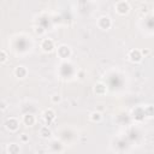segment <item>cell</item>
<instances>
[{
  "mask_svg": "<svg viewBox=\"0 0 154 154\" xmlns=\"http://www.w3.org/2000/svg\"><path fill=\"white\" fill-rule=\"evenodd\" d=\"M114 7H116L117 13L120 14V16H125V14H128L129 11H130V5H129V2H128V1H124V0H123V1H118Z\"/></svg>",
  "mask_w": 154,
  "mask_h": 154,
  "instance_id": "obj_1",
  "label": "cell"
},
{
  "mask_svg": "<svg viewBox=\"0 0 154 154\" xmlns=\"http://www.w3.org/2000/svg\"><path fill=\"white\" fill-rule=\"evenodd\" d=\"M97 26L102 30H108L111 26H112V20L109 17L107 16H101L99 19H97Z\"/></svg>",
  "mask_w": 154,
  "mask_h": 154,
  "instance_id": "obj_2",
  "label": "cell"
},
{
  "mask_svg": "<svg viewBox=\"0 0 154 154\" xmlns=\"http://www.w3.org/2000/svg\"><path fill=\"white\" fill-rule=\"evenodd\" d=\"M57 54H58V57L61 58V59H67V58L71 55V49H70L69 46H66V45H61V46L58 47V49H57Z\"/></svg>",
  "mask_w": 154,
  "mask_h": 154,
  "instance_id": "obj_3",
  "label": "cell"
},
{
  "mask_svg": "<svg viewBox=\"0 0 154 154\" xmlns=\"http://www.w3.org/2000/svg\"><path fill=\"white\" fill-rule=\"evenodd\" d=\"M5 126H6V129H7L8 131H16V130L18 129V126H19V122H18L17 118H14V117H10V118L6 119V122H5Z\"/></svg>",
  "mask_w": 154,
  "mask_h": 154,
  "instance_id": "obj_4",
  "label": "cell"
},
{
  "mask_svg": "<svg viewBox=\"0 0 154 154\" xmlns=\"http://www.w3.org/2000/svg\"><path fill=\"white\" fill-rule=\"evenodd\" d=\"M41 48L43 52L46 53H51L53 49H54V41L52 38H43L42 42H41Z\"/></svg>",
  "mask_w": 154,
  "mask_h": 154,
  "instance_id": "obj_5",
  "label": "cell"
},
{
  "mask_svg": "<svg viewBox=\"0 0 154 154\" xmlns=\"http://www.w3.org/2000/svg\"><path fill=\"white\" fill-rule=\"evenodd\" d=\"M128 58L130 61L132 63H138L142 59V54H141V49H131L128 54Z\"/></svg>",
  "mask_w": 154,
  "mask_h": 154,
  "instance_id": "obj_6",
  "label": "cell"
},
{
  "mask_svg": "<svg viewBox=\"0 0 154 154\" xmlns=\"http://www.w3.org/2000/svg\"><path fill=\"white\" fill-rule=\"evenodd\" d=\"M43 119L46 122V125L51 124L54 119H55V112L52 109V108H47L45 112H43Z\"/></svg>",
  "mask_w": 154,
  "mask_h": 154,
  "instance_id": "obj_7",
  "label": "cell"
},
{
  "mask_svg": "<svg viewBox=\"0 0 154 154\" xmlns=\"http://www.w3.org/2000/svg\"><path fill=\"white\" fill-rule=\"evenodd\" d=\"M35 122H36V118H35L34 114L26 113V114L23 116V123H24V125H26V126H32V125L35 124Z\"/></svg>",
  "mask_w": 154,
  "mask_h": 154,
  "instance_id": "obj_8",
  "label": "cell"
},
{
  "mask_svg": "<svg viewBox=\"0 0 154 154\" xmlns=\"http://www.w3.org/2000/svg\"><path fill=\"white\" fill-rule=\"evenodd\" d=\"M26 75H28V70H26L25 66L19 65V66H17L14 69V76L18 77V78H24Z\"/></svg>",
  "mask_w": 154,
  "mask_h": 154,
  "instance_id": "obj_9",
  "label": "cell"
},
{
  "mask_svg": "<svg viewBox=\"0 0 154 154\" xmlns=\"http://www.w3.org/2000/svg\"><path fill=\"white\" fill-rule=\"evenodd\" d=\"M106 91H107V87H106L103 83L99 82V83L95 84V87H94V93H95V94H97V95H103V94H106Z\"/></svg>",
  "mask_w": 154,
  "mask_h": 154,
  "instance_id": "obj_10",
  "label": "cell"
},
{
  "mask_svg": "<svg viewBox=\"0 0 154 154\" xmlns=\"http://www.w3.org/2000/svg\"><path fill=\"white\" fill-rule=\"evenodd\" d=\"M40 136H41L42 138H49V137L52 136V131H51V129L48 128V125H45V126H42V128L40 129Z\"/></svg>",
  "mask_w": 154,
  "mask_h": 154,
  "instance_id": "obj_11",
  "label": "cell"
},
{
  "mask_svg": "<svg viewBox=\"0 0 154 154\" xmlns=\"http://www.w3.org/2000/svg\"><path fill=\"white\" fill-rule=\"evenodd\" d=\"M6 150H7V153H10V154H17V153L20 152V148H19L18 144H16V143H11V144L7 146Z\"/></svg>",
  "mask_w": 154,
  "mask_h": 154,
  "instance_id": "obj_12",
  "label": "cell"
},
{
  "mask_svg": "<svg viewBox=\"0 0 154 154\" xmlns=\"http://www.w3.org/2000/svg\"><path fill=\"white\" fill-rule=\"evenodd\" d=\"M89 118H90V120H91V122L97 123V122H100V120L102 119V114H101L100 112H97V111H94V112H91V113H90Z\"/></svg>",
  "mask_w": 154,
  "mask_h": 154,
  "instance_id": "obj_13",
  "label": "cell"
},
{
  "mask_svg": "<svg viewBox=\"0 0 154 154\" xmlns=\"http://www.w3.org/2000/svg\"><path fill=\"white\" fill-rule=\"evenodd\" d=\"M51 101H52L53 103H59V102L61 101V96H60L59 94H54V95L51 96Z\"/></svg>",
  "mask_w": 154,
  "mask_h": 154,
  "instance_id": "obj_14",
  "label": "cell"
},
{
  "mask_svg": "<svg viewBox=\"0 0 154 154\" xmlns=\"http://www.w3.org/2000/svg\"><path fill=\"white\" fill-rule=\"evenodd\" d=\"M6 59H7V54H6V52H5L4 49H0V64L5 63Z\"/></svg>",
  "mask_w": 154,
  "mask_h": 154,
  "instance_id": "obj_15",
  "label": "cell"
},
{
  "mask_svg": "<svg viewBox=\"0 0 154 154\" xmlns=\"http://www.w3.org/2000/svg\"><path fill=\"white\" fill-rule=\"evenodd\" d=\"M20 141H22V142H24V143H25V142H28V141H29V136H28L26 134H23V135L20 136Z\"/></svg>",
  "mask_w": 154,
  "mask_h": 154,
  "instance_id": "obj_16",
  "label": "cell"
},
{
  "mask_svg": "<svg viewBox=\"0 0 154 154\" xmlns=\"http://www.w3.org/2000/svg\"><path fill=\"white\" fill-rule=\"evenodd\" d=\"M35 32H36V34H38V35H42V34L45 32V30H43V28H41V26L38 28V26H37V28L35 29Z\"/></svg>",
  "mask_w": 154,
  "mask_h": 154,
  "instance_id": "obj_17",
  "label": "cell"
},
{
  "mask_svg": "<svg viewBox=\"0 0 154 154\" xmlns=\"http://www.w3.org/2000/svg\"><path fill=\"white\" fill-rule=\"evenodd\" d=\"M6 108H7V103L4 102V101H1L0 102V111H5Z\"/></svg>",
  "mask_w": 154,
  "mask_h": 154,
  "instance_id": "obj_18",
  "label": "cell"
},
{
  "mask_svg": "<svg viewBox=\"0 0 154 154\" xmlns=\"http://www.w3.org/2000/svg\"><path fill=\"white\" fill-rule=\"evenodd\" d=\"M149 53H150V52H149V49H142V51H141V54H142V57H143V55H148Z\"/></svg>",
  "mask_w": 154,
  "mask_h": 154,
  "instance_id": "obj_19",
  "label": "cell"
},
{
  "mask_svg": "<svg viewBox=\"0 0 154 154\" xmlns=\"http://www.w3.org/2000/svg\"><path fill=\"white\" fill-rule=\"evenodd\" d=\"M79 78H83V72H82V71L79 72Z\"/></svg>",
  "mask_w": 154,
  "mask_h": 154,
  "instance_id": "obj_20",
  "label": "cell"
}]
</instances>
